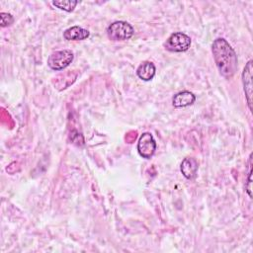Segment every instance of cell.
I'll list each match as a JSON object with an SVG mask.
<instances>
[{"instance_id": "11", "label": "cell", "mask_w": 253, "mask_h": 253, "mask_svg": "<svg viewBox=\"0 0 253 253\" xmlns=\"http://www.w3.org/2000/svg\"><path fill=\"white\" fill-rule=\"evenodd\" d=\"M78 4V1H71V0H63V1H53L52 5L64 10L66 12H71L75 8V6Z\"/></svg>"}, {"instance_id": "3", "label": "cell", "mask_w": 253, "mask_h": 253, "mask_svg": "<svg viewBox=\"0 0 253 253\" xmlns=\"http://www.w3.org/2000/svg\"><path fill=\"white\" fill-rule=\"evenodd\" d=\"M191 45V39L184 33L177 32L170 35L164 46L167 50L172 52H183L189 49Z\"/></svg>"}, {"instance_id": "9", "label": "cell", "mask_w": 253, "mask_h": 253, "mask_svg": "<svg viewBox=\"0 0 253 253\" xmlns=\"http://www.w3.org/2000/svg\"><path fill=\"white\" fill-rule=\"evenodd\" d=\"M90 33L88 30L83 29L79 26H73L68 28L63 33V38L67 41H82L89 37Z\"/></svg>"}, {"instance_id": "12", "label": "cell", "mask_w": 253, "mask_h": 253, "mask_svg": "<svg viewBox=\"0 0 253 253\" xmlns=\"http://www.w3.org/2000/svg\"><path fill=\"white\" fill-rule=\"evenodd\" d=\"M246 192L250 198H252V154L249 156V172H248V179L246 184Z\"/></svg>"}, {"instance_id": "6", "label": "cell", "mask_w": 253, "mask_h": 253, "mask_svg": "<svg viewBox=\"0 0 253 253\" xmlns=\"http://www.w3.org/2000/svg\"><path fill=\"white\" fill-rule=\"evenodd\" d=\"M252 60H249L242 71V83L248 107L252 111Z\"/></svg>"}, {"instance_id": "10", "label": "cell", "mask_w": 253, "mask_h": 253, "mask_svg": "<svg viewBox=\"0 0 253 253\" xmlns=\"http://www.w3.org/2000/svg\"><path fill=\"white\" fill-rule=\"evenodd\" d=\"M155 71H156V69L152 62L144 61L137 67L136 74L140 79H142L144 81H149L154 77Z\"/></svg>"}, {"instance_id": "5", "label": "cell", "mask_w": 253, "mask_h": 253, "mask_svg": "<svg viewBox=\"0 0 253 253\" xmlns=\"http://www.w3.org/2000/svg\"><path fill=\"white\" fill-rule=\"evenodd\" d=\"M156 150V142L150 132H144L139 137L137 143V151L143 158L149 159Z\"/></svg>"}, {"instance_id": "2", "label": "cell", "mask_w": 253, "mask_h": 253, "mask_svg": "<svg viewBox=\"0 0 253 253\" xmlns=\"http://www.w3.org/2000/svg\"><path fill=\"white\" fill-rule=\"evenodd\" d=\"M134 30L130 24L125 21L112 23L107 29V35L112 41H126L133 36Z\"/></svg>"}, {"instance_id": "7", "label": "cell", "mask_w": 253, "mask_h": 253, "mask_svg": "<svg viewBox=\"0 0 253 253\" xmlns=\"http://www.w3.org/2000/svg\"><path fill=\"white\" fill-rule=\"evenodd\" d=\"M181 172L185 178L192 180L197 176L198 171V162L195 158L186 157L181 163Z\"/></svg>"}, {"instance_id": "8", "label": "cell", "mask_w": 253, "mask_h": 253, "mask_svg": "<svg viewBox=\"0 0 253 253\" xmlns=\"http://www.w3.org/2000/svg\"><path fill=\"white\" fill-rule=\"evenodd\" d=\"M196 100V96L190 91H182L174 95L172 104L175 108H183L192 105Z\"/></svg>"}, {"instance_id": "13", "label": "cell", "mask_w": 253, "mask_h": 253, "mask_svg": "<svg viewBox=\"0 0 253 253\" xmlns=\"http://www.w3.org/2000/svg\"><path fill=\"white\" fill-rule=\"evenodd\" d=\"M0 19H1V27L2 28L10 26L14 21L13 16L11 14H8V13H5V12H2L0 14Z\"/></svg>"}, {"instance_id": "4", "label": "cell", "mask_w": 253, "mask_h": 253, "mask_svg": "<svg viewBox=\"0 0 253 253\" xmlns=\"http://www.w3.org/2000/svg\"><path fill=\"white\" fill-rule=\"evenodd\" d=\"M73 52L69 49L57 50L52 52L47 59V65L52 70H61L67 67L73 60Z\"/></svg>"}, {"instance_id": "1", "label": "cell", "mask_w": 253, "mask_h": 253, "mask_svg": "<svg viewBox=\"0 0 253 253\" xmlns=\"http://www.w3.org/2000/svg\"><path fill=\"white\" fill-rule=\"evenodd\" d=\"M215 65L226 79H230L237 70V55L231 45L223 38H217L211 45Z\"/></svg>"}]
</instances>
